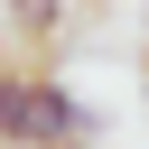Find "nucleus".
I'll list each match as a JSON object with an SVG mask.
<instances>
[{
    "label": "nucleus",
    "mask_w": 149,
    "mask_h": 149,
    "mask_svg": "<svg viewBox=\"0 0 149 149\" xmlns=\"http://www.w3.org/2000/svg\"><path fill=\"white\" fill-rule=\"evenodd\" d=\"M0 149H37V65H0Z\"/></svg>",
    "instance_id": "f257e3e1"
},
{
    "label": "nucleus",
    "mask_w": 149,
    "mask_h": 149,
    "mask_svg": "<svg viewBox=\"0 0 149 149\" xmlns=\"http://www.w3.org/2000/svg\"><path fill=\"white\" fill-rule=\"evenodd\" d=\"M9 19H19V28H28V37H56V28H65V0H19V9H9Z\"/></svg>",
    "instance_id": "f03ea898"
},
{
    "label": "nucleus",
    "mask_w": 149,
    "mask_h": 149,
    "mask_svg": "<svg viewBox=\"0 0 149 149\" xmlns=\"http://www.w3.org/2000/svg\"><path fill=\"white\" fill-rule=\"evenodd\" d=\"M0 9H19V0H0Z\"/></svg>",
    "instance_id": "7ed1b4c3"
}]
</instances>
